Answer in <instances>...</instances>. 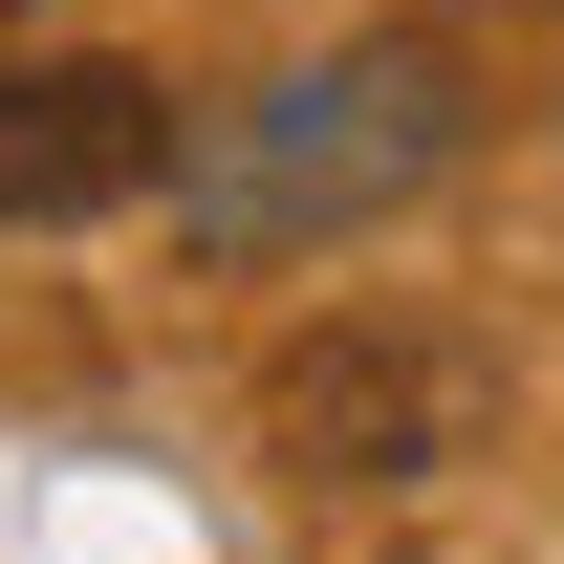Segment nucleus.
<instances>
[{
  "mask_svg": "<svg viewBox=\"0 0 564 564\" xmlns=\"http://www.w3.org/2000/svg\"><path fill=\"white\" fill-rule=\"evenodd\" d=\"M456 434H478V369L434 348V326H369V304L261 369V456L282 478H434Z\"/></svg>",
  "mask_w": 564,
  "mask_h": 564,
  "instance_id": "1",
  "label": "nucleus"
},
{
  "mask_svg": "<svg viewBox=\"0 0 564 564\" xmlns=\"http://www.w3.org/2000/svg\"><path fill=\"white\" fill-rule=\"evenodd\" d=\"M174 196V87L152 66H0V217H131Z\"/></svg>",
  "mask_w": 564,
  "mask_h": 564,
  "instance_id": "2",
  "label": "nucleus"
},
{
  "mask_svg": "<svg viewBox=\"0 0 564 564\" xmlns=\"http://www.w3.org/2000/svg\"><path fill=\"white\" fill-rule=\"evenodd\" d=\"M434 174V44H369V66H326V87H282V131H261V174H239V217H369V196H413Z\"/></svg>",
  "mask_w": 564,
  "mask_h": 564,
  "instance_id": "3",
  "label": "nucleus"
},
{
  "mask_svg": "<svg viewBox=\"0 0 564 564\" xmlns=\"http://www.w3.org/2000/svg\"><path fill=\"white\" fill-rule=\"evenodd\" d=\"M0 22H22V0H0Z\"/></svg>",
  "mask_w": 564,
  "mask_h": 564,
  "instance_id": "4",
  "label": "nucleus"
}]
</instances>
